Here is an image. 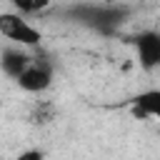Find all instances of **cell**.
<instances>
[{
	"label": "cell",
	"mask_w": 160,
	"mask_h": 160,
	"mask_svg": "<svg viewBox=\"0 0 160 160\" xmlns=\"http://www.w3.org/2000/svg\"><path fill=\"white\" fill-rule=\"evenodd\" d=\"M0 35L20 48H38L42 42V32L40 28H35L22 12L18 10H5L0 12Z\"/></svg>",
	"instance_id": "6da1fadb"
},
{
	"label": "cell",
	"mask_w": 160,
	"mask_h": 160,
	"mask_svg": "<svg viewBox=\"0 0 160 160\" xmlns=\"http://www.w3.org/2000/svg\"><path fill=\"white\" fill-rule=\"evenodd\" d=\"M15 82L20 85V90L30 92V95H40L45 90H50L52 85V70L45 65V62H35L30 60L15 78Z\"/></svg>",
	"instance_id": "7a4b0ae2"
},
{
	"label": "cell",
	"mask_w": 160,
	"mask_h": 160,
	"mask_svg": "<svg viewBox=\"0 0 160 160\" xmlns=\"http://www.w3.org/2000/svg\"><path fill=\"white\" fill-rule=\"evenodd\" d=\"M138 52H140V62L142 68L152 70L160 60V38L155 30H148V32H140L138 38Z\"/></svg>",
	"instance_id": "3957f363"
},
{
	"label": "cell",
	"mask_w": 160,
	"mask_h": 160,
	"mask_svg": "<svg viewBox=\"0 0 160 160\" xmlns=\"http://www.w3.org/2000/svg\"><path fill=\"white\" fill-rule=\"evenodd\" d=\"M25 50H28V48L15 45V48L2 50V55H0V68H2V72H5V75H10L12 80H15V78H18V72H20V70L32 60Z\"/></svg>",
	"instance_id": "277c9868"
},
{
	"label": "cell",
	"mask_w": 160,
	"mask_h": 160,
	"mask_svg": "<svg viewBox=\"0 0 160 160\" xmlns=\"http://www.w3.org/2000/svg\"><path fill=\"white\" fill-rule=\"evenodd\" d=\"M132 112L135 118H158L160 112V92L158 90H148V92H140L132 102Z\"/></svg>",
	"instance_id": "5b68a950"
},
{
	"label": "cell",
	"mask_w": 160,
	"mask_h": 160,
	"mask_svg": "<svg viewBox=\"0 0 160 160\" xmlns=\"http://www.w3.org/2000/svg\"><path fill=\"white\" fill-rule=\"evenodd\" d=\"M12 10L22 12V15H35V12H42L52 5V0H8Z\"/></svg>",
	"instance_id": "8992f818"
}]
</instances>
